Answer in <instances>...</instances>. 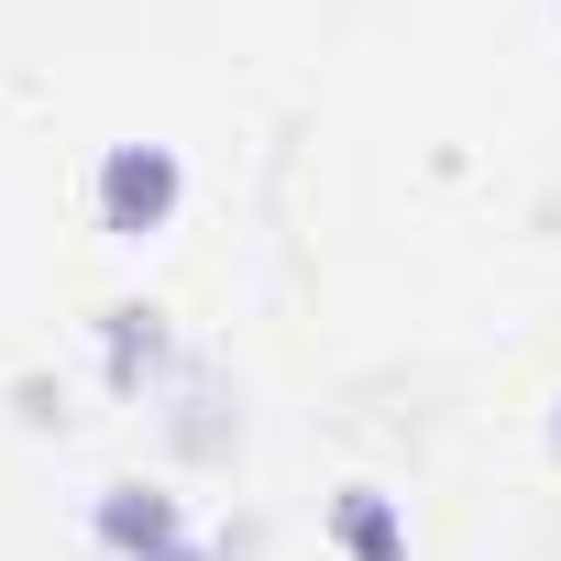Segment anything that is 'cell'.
Listing matches in <instances>:
<instances>
[{
  "instance_id": "cell-1",
  "label": "cell",
  "mask_w": 561,
  "mask_h": 561,
  "mask_svg": "<svg viewBox=\"0 0 561 561\" xmlns=\"http://www.w3.org/2000/svg\"><path fill=\"white\" fill-rule=\"evenodd\" d=\"M165 187H176L165 154H122V165H111V209H165Z\"/></svg>"
}]
</instances>
